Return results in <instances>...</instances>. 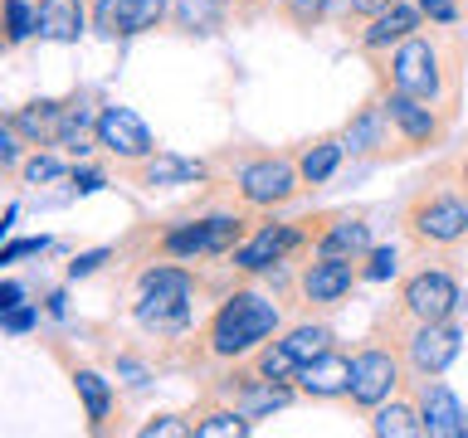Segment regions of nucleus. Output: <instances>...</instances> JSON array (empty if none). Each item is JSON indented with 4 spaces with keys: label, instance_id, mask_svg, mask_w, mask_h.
I'll return each mask as SVG.
<instances>
[{
    "label": "nucleus",
    "instance_id": "nucleus-21",
    "mask_svg": "<svg viewBox=\"0 0 468 438\" xmlns=\"http://www.w3.org/2000/svg\"><path fill=\"white\" fill-rule=\"evenodd\" d=\"M39 10V39L49 44H79L88 29V0H35Z\"/></svg>",
    "mask_w": 468,
    "mask_h": 438
},
{
    "label": "nucleus",
    "instance_id": "nucleus-17",
    "mask_svg": "<svg viewBox=\"0 0 468 438\" xmlns=\"http://www.w3.org/2000/svg\"><path fill=\"white\" fill-rule=\"evenodd\" d=\"M292 385H298L303 400H346L351 394V356L336 350V346H327L322 356H313L303 365Z\"/></svg>",
    "mask_w": 468,
    "mask_h": 438
},
{
    "label": "nucleus",
    "instance_id": "nucleus-30",
    "mask_svg": "<svg viewBox=\"0 0 468 438\" xmlns=\"http://www.w3.org/2000/svg\"><path fill=\"white\" fill-rule=\"evenodd\" d=\"M25 39H39V10L29 0H5V44L20 49Z\"/></svg>",
    "mask_w": 468,
    "mask_h": 438
},
{
    "label": "nucleus",
    "instance_id": "nucleus-1",
    "mask_svg": "<svg viewBox=\"0 0 468 438\" xmlns=\"http://www.w3.org/2000/svg\"><path fill=\"white\" fill-rule=\"evenodd\" d=\"M278 331H283V307L259 287H234L205 321V350L215 360H244Z\"/></svg>",
    "mask_w": 468,
    "mask_h": 438
},
{
    "label": "nucleus",
    "instance_id": "nucleus-13",
    "mask_svg": "<svg viewBox=\"0 0 468 438\" xmlns=\"http://www.w3.org/2000/svg\"><path fill=\"white\" fill-rule=\"evenodd\" d=\"M98 146H102L108 156H117V166H137V161L156 156L152 127H146L132 108H122V102L98 108Z\"/></svg>",
    "mask_w": 468,
    "mask_h": 438
},
{
    "label": "nucleus",
    "instance_id": "nucleus-26",
    "mask_svg": "<svg viewBox=\"0 0 468 438\" xmlns=\"http://www.w3.org/2000/svg\"><path fill=\"white\" fill-rule=\"evenodd\" d=\"M73 394H79V404H83L88 429L102 433V423L112 419V385L93 370V365H79V370H73Z\"/></svg>",
    "mask_w": 468,
    "mask_h": 438
},
{
    "label": "nucleus",
    "instance_id": "nucleus-24",
    "mask_svg": "<svg viewBox=\"0 0 468 438\" xmlns=\"http://www.w3.org/2000/svg\"><path fill=\"white\" fill-rule=\"evenodd\" d=\"M54 146L64 156H88L98 146V112L88 108L83 98H69V108H64V122H58V137Z\"/></svg>",
    "mask_w": 468,
    "mask_h": 438
},
{
    "label": "nucleus",
    "instance_id": "nucleus-12",
    "mask_svg": "<svg viewBox=\"0 0 468 438\" xmlns=\"http://www.w3.org/2000/svg\"><path fill=\"white\" fill-rule=\"evenodd\" d=\"M380 102H386L390 122H395V131H400V141H405V151H424V146L444 141L449 108L424 102V98H410V93H395V88H380Z\"/></svg>",
    "mask_w": 468,
    "mask_h": 438
},
{
    "label": "nucleus",
    "instance_id": "nucleus-2",
    "mask_svg": "<svg viewBox=\"0 0 468 438\" xmlns=\"http://www.w3.org/2000/svg\"><path fill=\"white\" fill-rule=\"evenodd\" d=\"M380 88H395V93H410V98H424V102H444L453 93V73L444 64L439 39L415 29V35L400 39L390 54H380Z\"/></svg>",
    "mask_w": 468,
    "mask_h": 438
},
{
    "label": "nucleus",
    "instance_id": "nucleus-15",
    "mask_svg": "<svg viewBox=\"0 0 468 438\" xmlns=\"http://www.w3.org/2000/svg\"><path fill=\"white\" fill-rule=\"evenodd\" d=\"M415 404H420V419L430 438H468V409L439 375L415 380Z\"/></svg>",
    "mask_w": 468,
    "mask_h": 438
},
{
    "label": "nucleus",
    "instance_id": "nucleus-43",
    "mask_svg": "<svg viewBox=\"0 0 468 438\" xmlns=\"http://www.w3.org/2000/svg\"><path fill=\"white\" fill-rule=\"evenodd\" d=\"M117 370L127 375V385H146V365H142V360H132V356H122V360H117Z\"/></svg>",
    "mask_w": 468,
    "mask_h": 438
},
{
    "label": "nucleus",
    "instance_id": "nucleus-31",
    "mask_svg": "<svg viewBox=\"0 0 468 438\" xmlns=\"http://www.w3.org/2000/svg\"><path fill=\"white\" fill-rule=\"evenodd\" d=\"M69 166H64V156H49V151H29L25 156V166H20V181L25 185H49V181H64Z\"/></svg>",
    "mask_w": 468,
    "mask_h": 438
},
{
    "label": "nucleus",
    "instance_id": "nucleus-32",
    "mask_svg": "<svg viewBox=\"0 0 468 438\" xmlns=\"http://www.w3.org/2000/svg\"><path fill=\"white\" fill-rule=\"evenodd\" d=\"M332 0H278V15L292 25V29H317L322 20H327Z\"/></svg>",
    "mask_w": 468,
    "mask_h": 438
},
{
    "label": "nucleus",
    "instance_id": "nucleus-39",
    "mask_svg": "<svg viewBox=\"0 0 468 438\" xmlns=\"http://www.w3.org/2000/svg\"><path fill=\"white\" fill-rule=\"evenodd\" d=\"M395 0H342V15L346 20H376L380 10H390Z\"/></svg>",
    "mask_w": 468,
    "mask_h": 438
},
{
    "label": "nucleus",
    "instance_id": "nucleus-14",
    "mask_svg": "<svg viewBox=\"0 0 468 438\" xmlns=\"http://www.w3.org/2000/svg\"><path fill=\"white\" fill-rule=\"evenodd\" d=\"M356 283H361L356 263L322 258V254H313V263H303V273H298V292H303L307 307H336V302H346Z\"/></svg>",
    "mask_w": 468,
    "mask_h": 438
},
{
    "label": "nucleus",
    "instance_id": "nucleus-23",
    "mask_svg": "<svg viewBox=\"0 0 468 438\" xmlns=\"http://www.w3.org/2000/svg\"><path fill=\"white\" fill-rule=\"evenodd\" d=\"M171 25L181 35L210 39L229 25V0H171Z\"/></svg>",
    "mask_w": 468,
    "mask_h": 438
},
{
    "label": "nucleus",
    "instance_id": "nucleus-9",
    "mask_svg": "<svg viewBox=\"0 0 468 438\" xmlns=\"http://www.w3.org/2000/svg\"><path fill=\"white\" fill-rule=\"evenodd\" d=\"M459 312H463V287L449 268H420L400 283L405 321H453Z\"/></svg>",
    "mask_w": 468,
    "mask_h": 438
},
{
    "label": "nucleus",
    "instance_id": "nucleus-19",
    "mask_svg": "<svg viewBox=\"0 0 468 438\" xmlns=\"http://www.w3.org/2000/svg\"><path fill=\"white\" fill-rule=\"evenodd\" d=\"M371 248H376L371 244V224H366L361 214H336V219H327V229L313 234V254H322V258L361 263Z\"/></svg>",
    "mask_w": 468,
    "mask_h": 438
},
{
    "label": "nucleus",
    "instance_id": "nucleus-7",
    "mask_svg": "<svg viewBox=\"0 0 468 438\" xmlns=\"http://www.w3.org/2000/svg\"><path fill=\"white\" fill-rule=\"evenodd\" d=\"M234 190L249 210H278L288 204L292 195L303 190V171H298V156H249L239 171H234Z\"/></svg>",
    "mask_w": 468,
    "mask_h": 438
},
{
    "label": "nucleus",
    "instance_id": "nucleus-33",
    "mask_svg": "<svg viewBox=\"0 0 468 438\" xmlns=\"http://www.w3.org/2000/svg\"><path fill=\"white\" fill-rule=\"evenodd\" d=\"M25 146H29L25 131L5 117V122H0V171H5V175H20V166H25Z\"/></svg>",
    "mask_w": 468,
    "mask_h": 438
},
{
    "label": "nucleus",
    "instance_id": "nucleus-29",
    "mask_svg": "<svg viewBox=\"0 0 468 438\" xmlns=\"http://www.w3.org/2000/svg\"><path fill=\"white\" fill-rule=\"evenodd\" d=\"M244 433H254V419L239 404L210 409L205 419H196V438H244Z\"/></svg>",
    "mask_w": 468,
    "mask_h": 438
},
{
    "label": "nucleus",
    "instance_id": "nucleus-37",
    "mask_svg": "<svg viewBox=\"0 0 468 438\" xmlns=\"http://www.w3.org/2000/svg\"><path fill=\"white\" fill-rule=\"evenodd\" d=\"M108 258H112V248H93V254H79V258L69 263V277H73V283H79V277H93Z\"/></svg>",
    "mask_w": 468,
    "mask_h": 438
},
{
    "label": "nucleus",
    "instance_id": "nucleus-18",
    "mask_svg": "<svg viewBox=\"0 0 468 438\" xmlns=\"http://www.w3.org/2000/svg\"><path fill=\"white\" fill-rule=\"evenodd\" d=\"M127 175H132V185H142V190H171V185L205 181L210 166H205V161H190V156H176V151H156V156L137 161V166H127Z\"/></svg>",
    "mask_w": 468,
    "mask_h": 438
},
{
    "label": "nucleus",
    "instance_id": "nucleus-34",
    "mask_svg": "<svg viewBox=\"0 0 468 438\" xmlns=\"http://www.w3.org/2000/svg\"><path fill=\"white\" fill-rule=\"evenodd\" d=\"M395 273H400V254H395L390 244H380L361 258V283H386V277H395Z\"/></svg>",
    "mask_w": 468,
    "mask_h": 438
},
{
    "label": "nucleus",
    "instance_id": "nucleus-3",
    "mask_svg": "<svg viewBox=\"0 0 468 438\" xmlns=\"http://www.w3.org/2000/svg\"><path fill=\"white\" fill-rule=\"evenodd\" d=\"M405 234L420 248H459L468 244V190L424 185L405 204Z\"/></svg>",
    "mask_w": 468,
    "mask_h": 438
},
{
    "label": "nucleus",
    "instance_id": "nucleus-44",
    "mask_svg": "<svg viewBox=\"0 0 468 438\" xmlns=\"http://www.w3.org/2000/svg\"><path fill=\"white\" fill-rule=\"evenodd\" d=\"M229 5H234V15H239V20H249V15H259L269 0H229Z\"/></svg>",
    "mask_w": 468,
    "mask_h": 438
},
{
    "label": "nucleus",
    "instance_id": "nucleus-45",
    "mask_svg": "<svg viewBox=\"0 0 468 438\" xmlns=\"http://www.w3.org/2000/svg\"><path fill=\"white\" fill-rule=\"evenodd\" d=\"M44 312H49V317H64V292H49V297H44Z\"/></svg>",
    "mask_w": 468,
    "mask_h": 438
},
{
    "label": "nucleus",
    "instance_id": "nucleus-22",
    "mask_svg": "<svg viewBox=\"0 0 468 438\" xmlns=\"http://www.w3.org/2000/svg\"><path fill=\"white\" fill-rule=\"evenodd\" d=\"M64 108H69V98H35V102H25V108H15L5 117L25 131L29 146H54L58 122H64Z\"/></svg>",
    "mask_w": 468,
    "mask_h": 438
},
{
    "label": "nucleus",
    "instance_id": "nucleus-42",
    "mask_svg": "<svg viewBox=\"0 0 468 438\" xmlns=\"http://www.w3.org/2000/svg\"><path fill=\"white\" fill-rule=\"evenodd\" d=\"M20 302H25V287L5 277V283H0V312H10V307H20Z\"/></svg>",
    "mask_w": 468,
    "mask_h": 438
},
{
    "label": "nucleus",
    "instance_id": "nucleus-11",
    "mask_svg": "<svg viewBox=\"0 0 468 438\" xmlns=\"http://www.w3.org/2000/svg\"><path fill=\"white\" fill-rule=\"evenodd\" d=\"M307 219H269V224H259L249 239L234 248V268L249 273V277H259V273H273L278 263H283L292 248H303L307 239H313V229H303Z\"/></svg>",
    "mask_w": 468,
    "mask_h": 438
},
{
    "label": "nucleus",
    "instance_id": "nucleus-6",
    "mask_svg": "<svg viewBox=\"0 0 468 438\" xmlns=\"http://www.w3.org/2000/svg\"><path fill=\"white\" fill-rule=\"evenodd\" d=\"M327 346H336V331L327 321H298V327L278 331L273 341H263L254 350V370L269 380H298V370L313 356H322Z\"/></svg>",
    "mask_w": 468,
    "mask_h": 438
},
{
    "label": "nucleus",
    "instance_id": "nucleus-4",
    "mask_svg": "<svg viewBox=\"0 0 468 438\" xmlns=\"http://www.w3.org/2000/svg\"><path fill=\"white\" fill-rule=\"evenodd\" d=\"M190 297H196V277L176 263H152L137 277V321L146 331H181L190 321Z\"/></svg>",
    "mask_w": 468,
    "mask_h": 438
},
{
    "label": "nucleus",
    "instance_id": "nucleus-35",
    "mask_svg": "<svg viewBox=\"0 0 468 438\" xmlns=\"http://www.w3.org/2000/svg\"><path fill=\"white\" fill-rule=\"evenodd\" d=\"M142 438H186V433H196V419H181V414H156V419H146Z\"/></svg>",
    "mask_w": 468,
    "mask_h": 438
},
{
    "label": "nucleus",
    "instance_id": "nucleus-20",
    "mask_svg": "<svg viewBox=\"0 0 468 438\" xmlns=\"http://www.w3.org/2000/svg\"><path fill=\"white\" fill-rule=\"evenodd\" d=\"M420 20H424V10L420 5H410V0H395L390 10H380L376 20H366V29H361V54H390L400 39H410L420 29Z\"/></svg>",
    "mask_w": 468,
    "mask_h": 438
},
{
    "label": "nucleus",
    "instance_id": "nucleus-28",
    "mask_svg": "<svg viewBox=\"0 0 468 438\" xmlns=\"http://www.w3.org/2000/svg\"><path fill=\"white\" fill-rule=\"evenodd\" d=\"M161 20H171V0H117V35L112 39L146 35Z\"/></svg>",
    "mask_w": 468,
    "mask_h": 438
},
{
    "label": "nucleus",
    "instance_id": "nucleus-46",
    "mask_svg": "<svg viewBox=\"0 0 468 438\" xmlns=\"http://www.w3.org/2000/svg\"><path fill=\"white\" fill-rule=\"evenodd\" d=\"M459 185L468 190V151H463V161H459Z\"/></svg>",
    "mask_w": 468,
    "mask_h": 438
},
{
    "label": "nucleus",
    "instance_id": "nucleus-10",
    "mask_svg": "<svg viewBox=\"0 0 468 438\" xmlns=\"http://www.w3.org/2000/svg\"><path fill=\"white\" fill-rule=\"evenodd\" d=\"M400 350H405V365L415 380L444 375L449 365L463 356V327L459 321H410Z\"/></svg>",
    "mask_w": 468,
    "mask_h": 438
},
{
    "label": "nucleus",
    "instance_id": "nucleus-16",
    "mask_svg": "<svg viewBox=\"0 0 468 438\" xmlns=\"http://www.w3.org/2000/svg\"><path fill=\"white\" fill-rule=\"evenodd\" d=\"M390 137H400L390 122V112H386V102L371 98V102H361L356 112L346 117V127H342V141H346V156H390Z\"/></svg>",
    "mask_w": 468,
    "mask_h": 438
},
{
    "label": "nucleus",
    "instance_id": "nucleus-41",
    "mask_svg": "<svg viewBox=\"0 0 468 438\" xmlns=\"http://www.w3.org/2000/svg\"><path fill=\"white\" fill-rule=\"evenodd\" d=\"M69 181H73V195H93V190L102 185V171H93V166H73Z\"/></svg>",
    "mask_w": 468,
    "mask_h": 438
},
{
    "label": "nucleus",
    "instance_id": "nucleus-5",
    "mask_svg": "<svg viewBox=\"0 0 468 438\" xmlns=\"http://www.w3.org/2000/svg\"><path fill=\"white\" fill-rule=\"evenodd\" d=\"M244 214H205V219H186L161 234V258H181V263H196V258H219V254H234L244 244Z\"/></svg>",
    "mask_w": 468,
    "mask_h": 438
},
{
    "label": "nucleus",
    "instance_id": "nucleus-38",
    "mask_svg": "<svg viewBox=\"0 0 468 438\" xmlns=\"http://www.w3.org/2000/svg\"><path fill=\"white\" fill-rule=\"evenodd\" d=\"M44 248H49V239H10L5 248H0V263H20V258H29V254H44Z\"/></svg>",
    "mask_w": 468,
    "mask_h": 438
},
{
    "label": "nucleus",
    "instance_id": "nucleus-40",
    "mask_svg": "<svg viewBox=\"0 0 468 438\" xmlns=\"http://www.w3.org/2000/svg\"><path fill=\"white\" fill-rule=\"evenodd\" d=\"M415 5L430 15L434 25H453V20H459V5H453V0H415Z\"/></svg>",
    "mask_w": 468,
    "mask_h": 438
},
{
    "label": "nucleus",
    "instance_id": "nucleus-36",
    "mask_svg": "<svg viewBox=\"0 0 468 438\" xmlns=\"http://www.w3.org/2000/svg\"><path fill=\"white\" fill-rule=\"evenodd\" d=\"M0 327H5L10 336H25V331H35V327H39V307H29V302L10 307V312L0 317Z\"/></svg>",
    "mask_w": 468,
    "mask_h": 438
},
{
    "label": "nucleus",
    "instance_id": "nucleus-25",
    "mask_svg": "<svg viewBox=\"0 0 468 438\" xmlns=\"http://www.w3.org/2000/svg\"><path fill=\"white\" fill-rule=\"evenodd\" d=\"M342 161H346V141H342V131L336 137H317L313 146H303L298 151V171H303V185H327L336 171H342Z\"/></svg>",
    "mask_w": 468,
    "mask_h": 438
},
{
    "label": "nucleus",
    "instance_id": "nucleus-8",
    "mask_svg": "<svg viewBox=\"0 0 468 438\" xmlns=\"http://www.w3.org/2000/svg\"><path fill=\"white\" fill-rule=\"evenodd\" d=\"M405 370H410L405 350H390V346H380V341L361 346L356 356H351V394H346V400L371 414L376 404L395 400V390L405 385Z\"/></svg>",
    "mask_w": 468,
    "mask_h": 438
},
{
    "label": "nucleus",
    "instance_id": "nucleus-27",
    "mask_svg": "<svg viewBox=\"0 0 468 438\" xmlns=\"http://www.w3.org/2000/svg\"><path fill=\"white\" fill-rule=\"evenodd\" d=\"M366 429L376 438H410V433H424V419H420V404L415 400H386L371 409Z\"/></svg>",
    "mask_w": 468,
    "mask_h": 438
}]
</instances>
